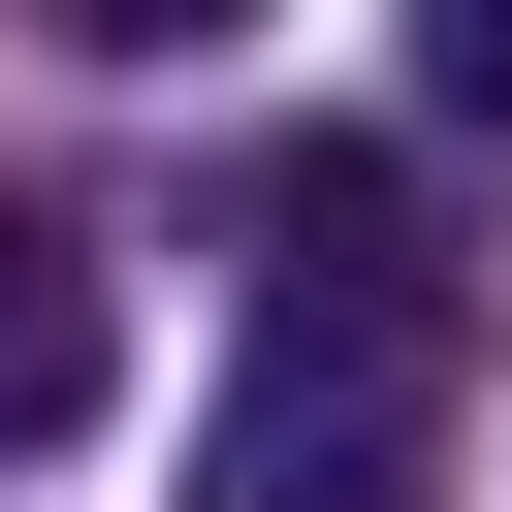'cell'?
Here are the masks:
<instances>
[{
  "mask_svg": "<svg viewBox=\"0 0 512 512\" xmlns=\"http://www.w3.org/2000/svg\"><path fill=\"white\" fill-rule=\"evenodd\" d=\"M448 384H480V288H448L416 160H384V128H288V160H256L224 512H416V480H448Z\"/></svg>",
  "mask_w": 512,
  "mask_h": 512,
  "instance_id": "obj_1",
  "label": "cell"
},
{
  "mask_svg": "<svg viewBox=\"0 0 512 512\" xmlns=\"http://www.w3.org/2000/svg\"><path fill=\"white\" fill-rule=\"evenodd\" d=\"M64 416H96V256H64V224H0V480H32Z\"/></svg>",
  "mask_w": 512,
  "mask_h": 512,
  "instance_id": "obj_2",
  "label": "cell"
},
{
  "mask_svg": "<svg viewBox=\"0 0 512 512\" xmlns=\"http://www.w3.org/2000/svg\"><path fill=\"white\" fill-rule=\"evenodd\" d=\"M416 96H448V128H512V0H416Z\"/></svg>",
  "mask_w": 512,
  "mask_h": 512,
  "instance_id": "obj_3",
  "label": "cell"
}]
</instances>
